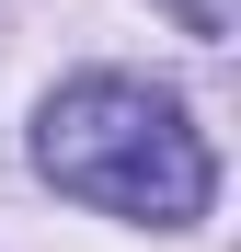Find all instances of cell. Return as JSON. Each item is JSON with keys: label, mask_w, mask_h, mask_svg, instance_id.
<instances>
[{"label": "cell", "mask_w": 241, "mask_h": 252, "mask_svg": "<svg viewBox=\"0 0 241 252\" xmlns=\"http://www.w3.org/2000/svg\"><path fill=\"white\" fill-rule=\"evenodd\" d=\"M184 12V34H230V0H172Z\"/></svg>", "instance_id": "7a4b0ae2"}, {"label": "cell", "mask_w": 241, "mask_h": 252, "mask_svg": "<svg viewBox=\"0 0 241 252\" xmlns=\"http://www.w3.org/2000/svg\"><path fill=\"white\" fill-rule=\"evenodd\" d=\"M34 172L58 195H80V206H103V218H138V229H195L207 195H218V160L184 126V103L149 92V80H115V69L46 92Z\"/></svg>", "instance_id": "6da1fadb"}]
</instances>
